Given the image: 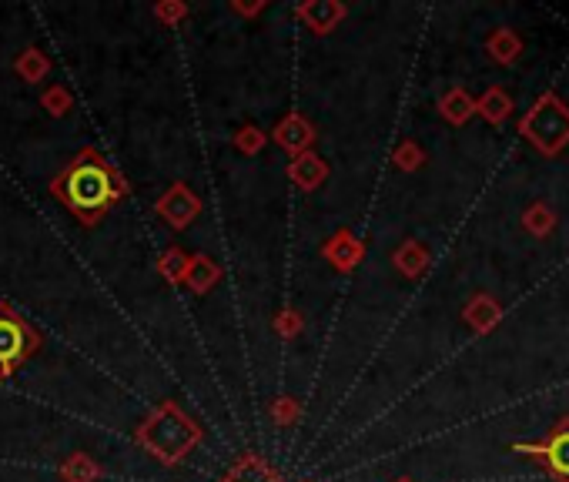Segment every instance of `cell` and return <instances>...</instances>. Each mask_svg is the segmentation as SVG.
<instances>
[{
	"label": "cell",
	"mask_w": 569,
	"mask_h": 482,
	"mask_svg": "<svg viewBox=\"0 0 569 482\" xmlns=\"http://www.w3.org/2000/svg\"><path fill=\"white\" fill-rule=\"evenodd\" d=\"M549 466H553L559 476L569 479V432L549 442Z\"/></svg>",
	"instance_id": "277c9868"
},
{
	"label": "cell",
	"mask_w": 569,
	"mask_h": 482,
	"mask_svg": "<svg viewBox=\"0 0 569 482\" xmlns=\"http://www.w3.org/2000/svg\"><path fill=\"white\" fill-rule=\"evenodd\" d=\"M31 352V335H27L21 318L0 312V375H11L14 365H21Z\"/></svg>",
	"instance_id": "7a4b0ae2"
},
{
	"label": "cell",
	"mask_w": 569,
	"mask_h": 482,
	"mask_svg": "<svg viewBox=\"0 0 569 482\" xmlns=\"http://www.w3.org/2000/svg\"><path fill=\"white\" fill-rule=\"evenodd\" d=\"M228 482H275V479L268 476V472H262V469H241Z\"/></svg>",
	"instance_id": "5b68a950"
},
{
	"label": "cell",
	"mask_w": 569,
	"mask_h": 482,
	"mask_svg": "<svg viewBox=\"0 0 569 482\" xmlns=\"http://www.w3.org/2000/svg\"><path fill=\"white\" fill-rule=\"evenodd\" d=\"M47 104H64V94H51V98H47ZM54 114H61V108H54Z\"/></svg>",
	"instance_id": "8992f818"
},
{
	"label": "cell",
	"mask_w": 569,
	"mask_h": 482,
	"mask_svg": "<svg viewBox=\"0 0 569 482\" xmlns=\"http://www.w3.org/2000/svg\"><path fill=\"white\" fill-rule=\"evenodd\" d=\"M54 191L67 201V208L77 211L81 218H98L104 215L114 201H118L121 188L114 181L111 168L104 165L94 151H84L61 178L54 181Z\"/></svg>",
	"instance_id": "6da1fadb"
},
{
	"label": "cell",
	"mask_w": 569,
	"mask_h": 482,
	"mask_svg": "<svg viewBox=\"0 0 569 482\" xmlns=\"http://www.w3.org/2000/svg\"><path fill=\"white\" fill-rule=\"evenodd\" d=\"M161 211H168L171 225H188V221L195 218V211H198V201L188 198L185 191H181V185H178L175 195H171L168 201H161Z\"/></svg>",
	"instance_id": "3957f363"
}]
</instances>
